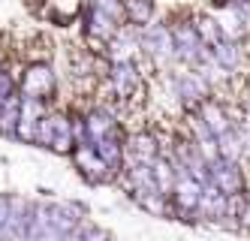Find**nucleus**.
Returning a JSON list of instances; mask_svg holds the SVG:
<instances>
[{
	"mask_svg": "<svg viewBox=\"0 0 250 241\" xmlns=\"http://www.w3.org/2000/svg\"><path fill=\"white\" fill-rule=\"evenodd\" d=\"M175 163V160H172ZM175 172H178V181H175V190H172V208H175V220H184V223H196L199 217V208H202V184L190 178L184 166L175 163Z\"/></svg>",
	"mask_w": 250,
	"mask_h": 241,
	"instance_id": "3",
	"label": "nucleus"
},
{
	"mask_svg": "<svg viewBox=\"0 0 250 241\" xmlns=\"http://www.w3.org/2000/svg\"><path fill=\"white\" fill-rule=\"evenodd\" d=\"M9 202H12V193H0V235H3L6 217H9Z\"/></svg>",
	"mask_w": 250,
	"mask_h": 241,
	"instance_id": "16",
	"label": "nucleus"
},
{
	"mask_svg": "<svg viewBox=\"0 0 250 241\" xmlns=\"http://www.w3.org/2000/svg\"><path fill=\"white\" fill-rule=\"evenodd\" d=\"M142 51L157 64V66H169L175 61V36L169 24H148L142 27Z\"/></svg>",
	"mask_w": 250,
	"mask_h": 241,
	"instance_id": "6",
	"label": "nucleus"
},
{
	"mask_svg": "<svg viewBox=\"0 0 250 241\" xmlns=\"http://www.w3.org/2000/svg\"><path fill=\"white\" fill-rule=\"evenodd\" d=\"M169 88H172V97L178 100V106H181L184 115L196 112V109L211 97V85L196 69H187V66H184V72H172Z\"/></svg>",
	"mask_w": 250,
	"mask_h": 241,
	"instance_id": "4",
	"label": "nucleus"
},
{
	"mask_svg": "<svg viewBox=\"0 0 250 241\" xmlns=\"http://www.w3.org/2000/svg\"><path fill=\"white\" fill-rule=\"evenodd\" d=\"M19 90L27 97H40L45 103H55L58 97V72L48 61H27L19 72Z\"/></svg>",
	"mask_w": 250,
	"mask_h": 241,
	"instance_id": "2",
	"label": "nucleus"
},
{
	"mask_svg": "<svg viewBox=\"0 0 250 241\" xmlns=\"http://www.w3.org/2000/svg\"><path fill=\"white\" fill-rule=\"evenodd\" d=\"M208 172H211V181L214 187L226 196H247V178H244V169L238 166V160H229V157H217L208 163Z\"/></svg>",
	"mask_w": 250,
	"mask_h": 241,
	"instance_id": "7",
	"label": "nucleus"
},
{
	"mask_svg": "<svg viewBox=\"0 0 250 241\" xmlns=\"http://www.w3.org/2000/svg\"><path fill=\"white\" fill-rule=\"evenodd\" d=\"M48 106H51V103H45V100H40V97L21 94V115H19L15 142H21V145H37V130H40V121H42L45 112H48Z\"/></svg>",
	"mask_w": 250,
	"mask_h": 241,
	"instance_id": "9",
	"label": "nucleus"
},
{
	"mask_svg": "<svg viewBox=\"0 0 250 241\" xmlns=\"http://www.w3.org/2000/svg\"><path fill=\"white\" fill-rule=\"evenodd\" d=\"M30 214H33V199L12 193L9 217H6V226H3V235H0V241H24L27 226H30Z\"/></svg>",
	"mask_w": 250,
	"mask_h": 241,
	"instance_id": "10",
	"label": "nucleus"
},
{
	"mask_svg": "<svg viewBox=\"0 0 250 241\" xmlns=\"http://www.w3.org/2000/svg\"><path fill=\"white\" fill-rule=\"evenodd\" d=\"M69 160H73V166H76V172L91 184V187H103V184H115V175H112V169L105 166L100 157H97V151L91 145H79L73 154H69Z\"/></svg>",
	"mask_w": 250,
	"mask_h": 241,
	"instance_id": "8",
	"label": "nucleus"
},
{
	"mask_svg": "<svg viewBox=\"0 0 250 241\" xmlns=\"http://www.w3.org/2000/svg\"><path fill=\"white\" fill-rule=\"evenodd\" d=\"M211 54H214V61H217V66L223 69V72H235L238 66H241V61H244V51H241V43H235V40H220L217 45H211Z\"/></svg>",
	"mask_w": 250,
	"mask_h": 241,
	"instance_id": "12",
	"label": "nucleus"
},
{
	"mask_svg": "<svg viewBox=\"0 0 250 241\" xmlns=\"http://www.w3.org/2000/svg\"><path fill=\"white\" fill-rule=\"evenodd\" d=\"M37 145L48 148L61 157H69L76 151V124H73V112L69 109H48L45 118L40 121L37 130Z\"/></svg>",
	"mask_w": 250,
	"mask_h": 241,
	"instance_id": "1",
	"label": "nucleus"
},
{
	"mask_svg": "<svg viewBox=\"0 0 250 241\" xmlns=\"http://www.w3.org/2000/svg\"><path fill=\"white\" fill-rule=\"evenodd\" d=\"M157 18L154 0H124V24L133 27H148Z\"/></svg>",
	"mask_w": 250,
	"mask_h": 241,
	"instance_id": "14",
	"label": "nucleus"
},
{
	"mask_svg": "<svg viewBox=\"0 0 250 241\" xmlns=\"http://www.w3.org/2000/svg\"><path fill=\"white\" fill-rule=\"evenodd\" d=\"M19 115H21V90L9 94L0 103V136L15 142V130H19Z\"/></svg>",
	"mask_w": 250,
	"mask_h": 241,
	"instance_id": "13",
	"label": "nucleus"
},
{
	"mask_svg": "<svg viewBox=\"0 0 250 241\" xmlns=\"http://www.w3.org/2000/svg\"><path fill=\"white\" fill-rule=\"evenodd\" d=\"M109 90L115 94V100L121 103H133L142 97L145 82H142V72L136 58H124V61H109Z\"/></svg>",
	"mask_w": 250,
	"mask_h": 241,
	"instance_id": "5",
	"label": "nucleus"
},
{
	"mask_svg": "<svg viewBox=\"0 0 250 241\" xmlns=\"http://www.w3.org/2000/svg\"><path fill=\"white\" fill-rule=\"evenodd\" d=\"M163 151V142H160L157 133L151 130H136V133H127V160L130 163H154Z\"/></svg>",
	"mask_w": 250,
	"mask_h": 241,
	"instance_id": "11",
	"label": "nucleus"
},
{
	"mask_svg": "<svg viewBox=\"0 0 250 241\" xmlns=\"http://www.w3.org/2000/svg\"><path fill=\"white\" fill-rule=\"evenodd\" d=\"M87 3L100 6V9H105L109 15H115L118 22H124V0H87Z\"/></svg>",
	"mask_w": 250,
	"mask_h": 241,
	"instance_id": "15",
	"label": "nucleus"
},
{
	"mask_svg": "<svg viewBox=\"0 0 250 241\" xmlns=\"http://www.w3.org/2000/svg\"><path fill=\"white\" fill-rule=\"evenodd\" d=\"M30 3H45V0H30Z\"/></svg>",
	"mask_w": 250,
	"mask_h": 241,
	"instance_id": "17",
	"label": "nucleus"
}]
</instances>
